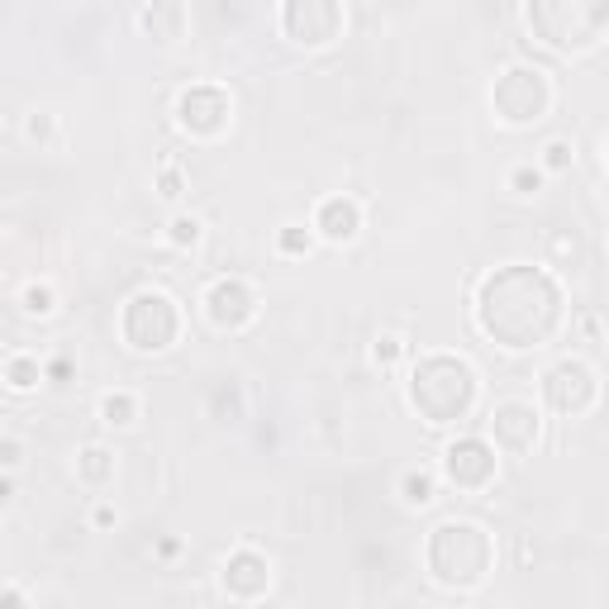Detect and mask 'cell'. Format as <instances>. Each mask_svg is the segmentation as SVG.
<instances>
[{
  "label": "cell",
  "mask_w": 609,
  "mask_h": 609,
  "mask_svg": "<svg viewBox=\"0 0 609 609\" xmlns=\"http://www.w3.org/2000/svg\"><path fill=\"white\" fill-rule=\"evenodd\" d=\"M567 296L553 271L509 262L491 271L476 291V329L495 339L505 352H534L548 348V339L562 329Z\"/></svg>",
  "instance_id": "cell-1"
},
{
  "label": "cell",
  "mask_w": 609,
  "mask_h": 609,
  "mask_svg": "<svg viewBox=\"0 0 609 609\" xmlns=\"http://www.w3.org/2000/svg\"><path fill=\"white\" fill-rule=\"evenodd\" d=\"M405 400L410 410L420 414L429 429H447L462 424L476 410L481 400V376L467 358H453V352H429L410 367L405 381Z\"/></svg>",
  "instance_id": "cell-2"
},
{
  "label": "cell",
  "mask_w": 609,
  "mask_h": 609,
  "mask_svg": "<svg viewBox=\"0 0 609 609\" xmlns=\"http://www.w3.org/2000/svg\"><path fill=\"white\" fill-rule=\"evenodd\" d=\"M424 567L447 590H476L495 567V543L476 519H443L424 543Z\"/></svg>",
  "instance_id": "cell-3"
},
{
  "label": "cell",
  "mask_w": 609,
  "mask_h": 609,
  "mask_svg": "<svg viewBox=\"0 0 609 609\" xmlns=\"http://www.w3.org/2000/svg\"><path fill=\"white\" fill-rule=\"evenodd\" d=\"M528 29L553 53H590L609 34V0H528Z\"/></svg>",
  "instance_id": "cell-4"
},
{
  "label": "cell",
  "mask_w": 609,
  "mask_h": 609,
  "mask_svg": "<svg viewBox=\"0 0 609 609\" xmlns=\"http://www.w3.org/2000/svg\"><path fill=\"white\" fill-rule=\"evenodd\" d=\"M182 329H186L182 304H176L167 291H157V286L134 291L130 300H124V310H120V339H124V348L143 352V358H157V352L176 348Z\"/></svg>",
  "instance_id": "cell-5"
},
{
  "label": "cell",
  "mask_w": 609,
  "mask_h": 609,
  "mask_svg": "<svg viewBox=\"0 0 609 609\" xmlns=\"http://www.w3.org/2000/svg\"><path fill=\"white\" fill-rule=\"evenodd\" d=\"M553 101H557L553 76L534 68V62H509L491 86V110L505 130H534V124L548 120Z\"/></svg>",
  "instance_id": "cell-6"
},
{
  "label": "cell",
  "mask_w": 609,
  "mask_h": 609,
  "mask_svg": "<svg viewBox=\"0 0 609 609\" xmlns=\"http://www.w3.org/2000/svg\"><path fill=\"white\" fill-rule=\"evenodd\" d=\"M543 405L562 420H586L600 405V376L581 358H562L543 372Z\"/></svg>",
  "instance_id": "cell-7"
},
{
  "label": "cell",
  "mask_w": 609,
  "mask_h": 609,
  "mask_svg": "<svg viewBox=\"0 0 609 609\" xmlns=\"http://www.w3.org/2000/svg\"><path fill=\"white\" fill-rule=\"evenodd\" d=\"M438 472H443L447 486L481 495V491L495 486V476H500V447H495L486 434H457L443 447Z\"/></svg>",
  "instance_id": "cell-8"
},
{
  "label": "cell",
  "mask_w": 609,
  "mask_h": 609,
  "mask_svg": "<svg viewBox=\"0 0 609 609\" xmlns=\"http://www.w3.org/2000/svg\"><path fill=\"white\" fill-rule=\"evenodd\" d=\"M229 124H234V95L224 86L200 82V86L176 95V130H182L186 138L215 143V138L229 134Z\"/></svg>",
  "instance_id": "cell-9"
},
{
  "label": "cell",
  "mask_w": 609,
  "mask_h": 609,
  "mask_svg": "<svg viewBox=\"0 0 609 609\" xmlns=\"http://www.w3.org/2000/svg\"><path fill=\"white\" fill-rule=\"evenodd\" d=\"M486 438L500 447V457H534V447L543 438L538 405L534 400H524V395L495 400L491 414H486Z\"/></svg>",
  "instance_id": "cell-10"
},
{
  "label": "cell",
  "mask_w": 609,
  "mask_h": 609,
  "mask_svg": "<svg viewBox=\"0 0 609 609\" xmlns=\"http://www.w3.org/2000/svg\"><path fill=\"white\" fill-rule=\"evenodd\" d=\"M281 34L296 48H329L343 34V0H281Z\"/></svg>",
  "instance_id": "cell-11"
},
{
  "label": "cell",
  "mask_w": 609,
  "mask_h": 609,
  "mask_svg": "<svg viewBox=\"0 0 609 609\" xmlns=\"http://www.w3.org/2000/svg\"><path fill=\"white\" fill-rule=\"evenodd\" d=\"M200 304H205V319H210L219 333H244L252 319H258V310H262L258 291H252L244 277L210 281V286H205V296H200Z\"/></svg>",
  "instance_id": "cell-12"
},
{
  "label": "cell",
  "mask_w": 609,
  "mask_h": 609,
  "mask_svg": "<svg viewBox=\"0 0 609 609\" xmlns=\"http://www.w3.org/2000/svg\"><path fill=\"white\" fill-rule=\"evenodd\" d=\"M219 586L229 600H262L271 590V562L258 548H234L224 557V571H219Z\"/></svg>",
  "instance_id": "cell-13"
},
{
  "label": "cell",
  "mask_w": 609,
  "mask_h": 609,
  "mask_svg": "<svg viewBox=\"0 0 609 609\" xmlns=\"http://www.w3.org/2000/svg\"><path fill=\"white\" fill-rule=\"evenodd\" d=\"M314 234H319V244H329V248H348L352 238L362 234V200L358 196H324L314 205Z\"/></svg>",
  "instance_id": "cell-14"
},
{
  "label": "cell",
  "mask_w": 609,
  "mask_h": 609,
  "mask_svg": "<svg viewBox=\"0 0 609 609\" xmlns=\"http://www.w3.org/2000/svg\"><path fill=\"white\" fill-rule=\"evenodd\" d=\"M138 29L157 48L182 43V34H186V6H182V0H148V6L138 10Z\"/></svg>",
  "instance_id": "cell-15"
},
{
  "label": "cell",
  "mask_w": 609,
  "mask_h": 609,
  "mask_svg": "<svg viewBox=\"0 0 609 609\" xmlns=\"http://www.w3.org/2000/svg\"><path fill=\"white\" fill-rule=\"evenodd\" d=\"M72 472H76V481H82V486H91V491H105L110 481H115V472H120L115 447H105V443H86L82 453H76Z\"/></svg>",
  "instance_id": "cell-16"
},
{
  "label": "cell",
  "mask_w": 609,
  "mask_h": 609,
  "mask_svg": "<svg viewBox=\"0 0 609 609\" xmlns=\"http://www.w3.org/2000/svg\"><path fill=\"white\" fill-rule=\"evenodd\" d=\"M95 420H101L105 429H134L143 420L138 391H105L101 400H95Z\"/></svg>",
  "instance_id": "cell-17"
},
{
  "label": "cell",
  "mask_w": 609,
  "mask_h": 609,
  "mask_svg": "<svg viewBox=\"0 0 609 609\" xmlns=\"http://www.w3.org/2000/svg\"><path fill=\"white\" fill-rule=\"evenodd\" d=\"M395 495H400V505L405 509H429L438 500V472H429V467H405L395 481Z\"/></svg>",
  "instance_id": "cell-18"
},
{
  "label": "cell",
  "mask_w": 609,
  "mask_h": 609,
  "mask_svg": "<svg viewBox=\"0 0 609 609\" xmlns=\"http://www.w3.org/2000/svg\"><path fill=\"white\" fill-rule=\"evenodd\" d=\"M48 381V367L34 358V352H10L6 358V391L10 395H34Z\"/></svg>",
  "instance_id": "cell-19"
},
{
  "label": "cell",
  "mask_w": 609,
  "mask_h": 609,
  "mask_svg": "<svg viewBox=\"0 0 609 609\" xmlns=\"http://www.w3.org/2000/svg\"><path fill=\"white\" fill-rule=\"evenodd\" d=\"M14 304H20L24 319H53L58 314V286L53 281H24Z\"/></svg>",
  "instance_id": "cell-20"
},
{
  "label": "cell",
  "mask_w": 609,
  "mask_h": 609,
  "mask_svg": "<svg viewBox=\"0 0 609 609\" xmlns=\"http://www.w3.org/2000/svg\"><path fill=\"white\" fill-rule=\"evenodd\" d=\"M319 244L314 224H281L277 238H271V248H277V258H310Z\"/></svg>",
  "instance_id": "cell-21"
},
{
  "label": "cell",
  "mask_w": 609,
  "mask_h": 609,
  "mask_svg": "<svg viewBox=\"0 0 609 609\" xmlns=\"http://www.w3.org/2000/svg\"><path fill=\"white\" fill-rule=\"evenodd\" d=\"M200 238H205V219L200 215H186V210H176L167 219V244L176 252H190V248H200Z\"/></svg>",
  "instance_id": "cell-22"
},
{
  "label": "cell",
  "mask_w": 609,
  "mask_h": 609,
  "mask_svg": "<svg viewBox=\"0 0 609 609\" xmlns=\"http://www.w3.org/2000/svg\"><path fill=\"white\" fill-rule=\"evenodd\" d=\"M543 182H548V172H543V163H519V167H509L505 176V186H509V196H538Z\"/></svg>",
  "instance_id": "cell-23"
},
{
  "label": "cell",
  "mask_w": 609,
  "mask_h": 609,
  "mask_svg": "<svg viewBox=\"0 0 609 609\" xmlns=\"http://www.w3.org/2000/svg\"><path fill=\"white\" fill-rule=\"evenodd\" d=\"M24 138L34 143V148H58L62 134H58V115H48V110H34V115H24Z\"/></svg>",
  "instance_id": "cell-24"
},
{
  "label": "cell",
  "mask_w": 609,
  "mask_h": 609,
  "mask_svg": "<svg viewBox=\"0 0 609 609\" xmlns=\"http://www.w3.org/2000/svg\"><path fill=\"white\" fill-rule=\"evenodd\" d=\"M538 163H543V172H548V176L571 172V167H576V143H571V138H548V143H543V157H538Z\"/></svg>",
  "instance_id": "cell-25"
},
{
  "label": "cell",
  "mask_w": 609,
  "mask_h": 609,
  "mask_svg": "<svg viewBox=\"0 0 609 609\" xmlns=\"http://www.w3.org/2000/svg\"><path fill=\"white\" fill-rule=\"evenodd\" d=\"M157 196H163L167 205H176L186 196V172H182V163H172V157L157 167Z\"/></svg>",
  "instance_id": "cell-26"
},
{
  "label": "cell",
  "mask_w": 609,
  "mask_h": 609,
  "mask_svg": "<svg viewBox=\"0 0 609 609\" xmlns=\"http://www.w3.org/2000/svg\"><path fill=\"white\" fill-rule=\"evenodd\" d=\"M400 358H405V339H400V333H376V339H372V362L391 372Z\"/></svg>",
  "instance_id": "cell-27"
},
{
  "label": "cell",
  "mask_w": 609,
  "mask_h": 609,
  "mask_svg": "<svg viewBox=\"0 0 609 609\" xmlns=\"http://www.w3.org/2000/svg\"><path fill=\"white\" fill-rule=\"evenodd\" d=\"M120 524V509L110 505V500H95L91 505V528H115Z\"/></svg>",
  "instance_id": "cell-28"
},
{
  "label": "cell",
  "mask_w": 609,
  "mask_h": 609,
  "mask_svg": "<svg viewBox=\"0 0 609 609\" xmlns=\"http://www.w3.org/2000/svg\"><path fill=\"white\" fill-rule=\"evenodd\" d=\"M68 376H72V362H68V358L48 362V381H68Z\"/></svg>",
  "instance_id": "cell-29"
},
{
  "label": "cell",
  "mask_w": 609,
  "mask_h": 609,
  "mask_svg": "<svg viewBox=\"0 0 609 609\" xmlns=\"http://www.w3.org/2000/svg\"><path fill=\"white\" fill-rule=\"evenodd\" d=\"M6 467H10V472L20 467V443H14V438H6Z\"/></svg>",
  "instance_id": "cell-30"
},
{
  "label": "cell",
  "mask_w": 609,
  "mask_h": 609,
  "mask_svg": "<svg viewBox=\"0 0 609 609\" xmlns=\"http://www.w3.org/2000/svg\"><path fill=\"white\" fill-rule=\"evenodd\" d=\"M605 172H609V143H605Z\"/></svg>",
  "instance_id": "cell-31"
}]
</instances>
